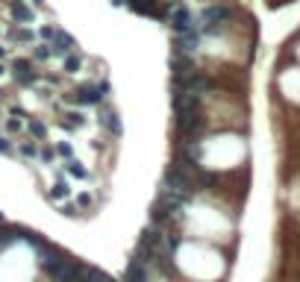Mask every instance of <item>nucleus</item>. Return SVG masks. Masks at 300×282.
Masks as SVG:
<instances>
[{"label":"nucleus","instance_id":"5","mask_svg":"<svg viewBox=\"0 0 300 282\" xmlns=\"http://www.w3.org/2000/svg\"><path fill=\"white\" fill-rule=\"evenodd\" d=\"M197 38H200V32L194 29V32H177V53H191L194 47H197Z\"/></svg>","mask_w":300,"mask_h":282},{"label":"nucleus","instance_id":"10","mask_svg":"<svg viewBox=\"0 0 300 282\" xmlns=\"http://www.w3.org/2000/svg\"><path fill=\"white\" fill-rule=\"evenodd\" d=\"M127 6L138 15H156V0H127Z\"/></svg>","mask_w":300,"mask_h":282},{"label":"nucleus","instance_id":"3","mask_svg":"<svg viewBox=\"0 0 300 282\" xmlns=\"http://www.w3.org/2000/svg\"><path fill=\"white\" fill-rule=\"evenodd\" d=\"M106 100V91L100 88V82H82L74 91V103L77 106H100Z\"/></svg>","mask_w":300,"mask_h":282},{"label":"nucleus","instance_id":"21","mask_svg":"<svg viewBox=\"0 0 300 282\" xmlns=\"http://www.w3.org/2000/svg\"><path fill=\"white\" fill-rule=\"evenodd\" d=\"M32 3H35V6H38V3H41V0H32Z\"/></svg>","mask_w":300,"mask_h":282},{"label":"nucleus","instance_id":"2","mask_svg":"<svg viewBox=\"0 0 300 282\" xmlns=\"http://www.w3.org/2000/svg\"><path fill=\"white\" fill-rule=\"evenodd\" d=\"M203 127H206V121H203L200 109H197V112H183V115H177V132H180L186 141H194V138L203 132Z\"/></svg>","mask_w":300,"mask_h":282},{"label":"nucleus","instance_id":"15","mask_svg":"<svg viewBox=\"0 0 300 282\" xmlns=\"http://www.w3.org/2000/svg\"><path fill=\"white\" fill-rule=\"evenodd\" d=\"M82 124H85V118L80 112H68V127H82Z\"/></svg>","mask_w":300,"mask_h":282},{"label":"nucleus","instance_id":"13","mask_svg":"<svg viewBox=\"0 0 300 282\" xmlns=\"http://www.w3.org/2000/svg\"><path fill=\"white\" fill-rule=\"evenodd\" d=\"M32 56H35L38 62H47V59L53 56V47H50V44H38V47L32 50Z\"/></svg>","mask_w":300,"mask_h":282},{"label":"nucleus","instance_id":"18","mask_svg":"<svg viewBox=\"0 0 300 282\" xmlns=\"http://www.w3.org/2000/svg\"><path fill=\"white\" fill-rule=\"evenodd\" d=\"M38 156H41V159H44V162H53V150H50V147H44V150H41V153H38Z\"/></svg>","mask_w":300,"mask_h":282},{"label":"nucleus","instance_id":"1","mask_svg":"<svg viewBox=\"0 0 300 282\" xmlns=\"http://www.w3.org/2000/svg\"><path fill=\"white\" fill-rule=\"evenodd\" d=\"M197 21H200V24H197V29H200V32L215 35V32H221V29H224V24L230 21V9H227V6H221V3L206 6V9L200 12V18H197Z\"/></svg>","mask_w":300,"mask_h":282},{"label":"nucleus","instance_id":"7","mask_svg":"<svg viewBox=\"0 0 300 282\" xmlns=\"http://www.w3.org/2000/svg\"><path fill=\"white\" fill-rule=\"evenodd\" d=\"M100 124H103V129H109L112 135H121V121H118V115H115L109 106L100 109Z\"/></svg>","mask_w":300,"mask_h":282},{"label":"nucleus","instance_id":"4","mask_svg":"<svg viewBox=\"0 0 300 282\" xmlns=\"http://www.w3.org/2000/svg\"><path fill=\"white\" fill-rule=\"evenodd\" d=\"M168 21H171V29H174V32H194V29H197V24H194L191 12H189L186 6H177V9L171 12V18H168ZM197 32H200V29H197Z\"/></svg>","mask_w":300,"mask_h":282},{"label":"nucleus","instance_id":"8","mask_svg":"<svg viewBox=\"0 0 300 282\" xmlns=\"http://www.w3.org/2000/svg\"><path fill=\"white\" fill-rule=\"evenodd\" d=\"M124 282H147V268L141 265V262H130L127 265V277H124Z\"/></svg>","mask_w":300,"mask_h":282},{"label":"nucleus","instance_id":"20","mask_svg":"<svg viewBox=\"0 0 300 282\" xmlns=\"http://www.w3.org/2000/svg\"><path fill=\"white\" fill-rule=\"evenodd\" d=\"M112 3H127V0H112Z\"/></svg>","mask_w":300,"mask_h":282},{"label":"nucleus","instance_id":"17","mask_svg":"<svg viewBox=\"0 0 300 282\" xmlns=\"http://www.w3.org/2000/svg\"><path fill=\"white\" fill-rule=\"evenodd\" d=\"M62 212H65L68 218H77V206H71V203H65V206H62Z\"/></svg>","mask_w":300,"mask_h":282},{"label":"nucleus","instance_id":"9","mask_svg":"<svg viewBox=\"0 0 300 282\" xmlns=\"http://www.w3.org/2000/svg\"><path fill=\"white\" fill-rule=\"evenodd\" d=\"M80 68H82V56H77L74 50L62 56V71H65V74H77Z\"/></svg>","mask_w":300,"mask_h":282},{"label":"nucleus","instance_id":"12","mask_svg":"<svg viewBox=\"0 0 300 282\" xmlns=\"http://www.w3.org/2000/svg\"><path fill=\"white\" fill-rule=\"evenodd\" d=\"M71 194V188H68V182H56L53 188H50V200H65Z\"/></svg>","mask_w":300,"mask_h":282},{"label":"nucleus","instance_id":"16","mask_svg":"<svg viewBox=\"0 0 300 282\" xmlns=\"http://www.w3.org/2000/svg\"><path fill=\"white\" fill-rule=\"evenodd\" d=\"M56 153H59V156H65V159H71V156H74V147H71L68 141H59V147H56Z\"/></svg>","mask_w":300,"mask_h":282},{"label":"nucleus","instance_id":"11","mask_svg":"<svg viewBox=\"0 0 300 282\" xmlns=\"http://www.w3.org/2000/svg\"><path fill=\"white\" fill-rule=\"evenodd\" d=\"M65 168H68V174H71V177H77V179H88V171H85L77 159H68V165H65Z\"/></svg>","mask_w":300,"mask_h":282},{"label":"nucleus","instance_id":"19","mask_svg":"<svg viewBox=\"0 0 300 282\" xmlns=\"http://www.w3.org/2000/svg\"><path fill=\"white\" fill-rule=\"evenodd\" d=\"M77 203H80L82 209H88V206H91V197H88V194H80V200H77Z\"/></svg>","mask_w":300,"mask_h":282},{"label":"nucleus","instance_id":"6","mask_svg":"<svg viewBox=\"0 0 300 282\" xmlns=\"http://www.w3.org/2000/svg\"><path fill=\"white\" fill-rule=\"evenodd\" d=\"M50 47H53V56H65V53H71L77 44H74V38H71L68 32H56V38L50 41Z\"/></svg>","mask_w":300,"mask_h":282},{"label":"nucleus","instance_id":"14","mask_svg":"<svg viewBox=\"0 0 300 282\" xmlns=\"http://www.w3.org/2000/svg\"><path fill=\"white\" fill-rule=\"evenodd\" d=\"M29 132H32L35 138H44V135H47V127H44L41 121H29Z\"/></svg>","mask_w":300,"mask_h":282}]
</instances>
